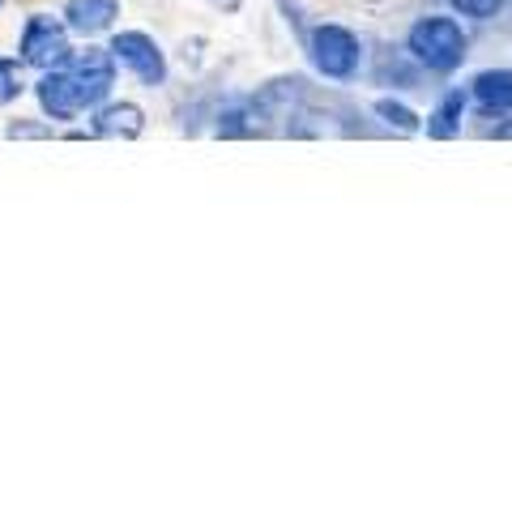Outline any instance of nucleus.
<instances>
[{
    "mask_svg": "<svg viewBox=\"0 0 512 512\" xmlns=\"http://www.w3.org/2000/svg\"><path fill=\"white\" fill-rule=\"evenodd\" d=\"M303 56H308L320 82L350 86V82H359V73L367 64V47L355 30L342 22H316V26H308V35H303Z\"/></svg>",
    "mask_w": 512,
    "mask_h": 512,
    "instance_id": "obj_2",
    "label": "nucleus"
},
{
    "mask_svg": "<svg viewBox=\"0 0 512 512\" xmlns=\"http://www.w3.org/2000/svg\"><path fill=\"white\" fill-rule=\"evenodd\" d=\"M77 52V39L73 30L64 26V18L56 13H30L22 22V35H18V60L22 69L30 73H47V69H64L69 56Z\"/></svg>",
    "mask_w": 512,
    "mask_h": 512,
    "instance_id": "obj_4",
    "label": "nucleus"
},
{
    "mask_svg": "<svg viewBox=\"0 0 512 512\" xmlns=\"http://www.w3.org/2000/svg\"><path fill=\"white\" fill-rule=\"evenodd\" d=\"M35 103L43 111V120H52L56 128L64 124H77L82 116H90L86 103H82V94H77V82L69 77V69H47V73H35Z\"/></svg>",
    "mask_w": 512,
    "mask_h": 512,
    "instance_id": "obj_6",
    "label": "nucleus"
},
{
    "mask_svg": "<svg viewBox=\"0 0 512 512\" xmlns=\"http://www.w3.org/2000/svg\"><path fill=\"white\" fill-rule=\"evenodd\" d=\"M256 120H265L261 107H256V99H231V103H222L214 111V133L227 137V141L252 137L256 133Z\"/></svg>",
    "mask_w": 512,
    "mask_h": 512,
    "instance_id": "obj_11",
    "label": "nucleus"
},
{
    "mask_svg": "<svg viewBox=\"0 0 512 512\" xmlns=\"http://www.w3.org/2000/svg\"><path fill=\"white\" fill-rule=\"evenodd\" d=\"M120 13H124L120 0H64L60 5V18L73 30L77 43L107 39L111 30L120 26Z\"/></svg>",
    "mask_w": 512,
    "mask_h": 512,
    "instance_id": "obj_7",
    "label": "nucleus"
},
{
    "mask_svg": "<svg viewBox=\"0 0 512 512\" xmlns=\"http://www.w3.org/2000/svg\"><path fill=\"white\" fill-rule=\"evenodd\" d=\"M210 9H218V13H239L244 9V0H205Z\"/></svg>",
    "mask_w": 512,
    "mask_h": 512,
    "instance_id": "obj_16",
    "label": "nucleus"
},
{
    "mask_svg": "<svg viewBox=\"0 0 512 512\" xmlns=\"http://www.w3.org/2000/svg\"><path fill=\"white\" fill-rule=\"evenodd\" d=\"M372 116L389 128V133H397V137H419L423 133V116L410 103L393 99V94H380V99L372 103Z\"/></svg>",
    "mask_w": 512,
    "mask_h": 512,
    "instance_id": "obj_12",
    "label": "nucleus"
},
{
    "mask_svg": "<svg viewBox=\"0 0 512 512\" xmlns=\"http://www.w3.org/2000/svg\"><path fill=\"white\" fill-rule=\"evenodd\" d=\"M470 107H478L483 120L512 116V69H483L470 77Z\"/></svg>",
    "mask_w": 512,
    "mask_h": 512,
    "instance_id": "obj_9",
    "label": "nucleus"
},
{
    "mask_svg": "<svg viewBox=\"0 0 512 512\" xmlns=\"http://www.w3.org/2000/svg\"><path fill=\"white\" fill-rule=\"evenodd\" d=\"M146 120H150L146 107L133 99H116V94L90 111V128L99 141H137L146 133Z\"/></svg>",
    "mask_w": 512,
    "mask_h": 512,
    "instance_id": "obj_8",
    "label": "nucleus"
},
{
    "mask_svg": "<svg viewBox=\"0 0 512 512\" xmlns=\"http://www.w3.org/2000/svg\"><path fill=\"white\" fill-rule=\"evenodd\" d=\"M0 9H5V0H0Z\"/></svg>",
    "mask_w": 512,
    "mask_h": 512,
    "instance_id": "obj_17",
    "label": "nucleus"
},
{
    "mask_svg": "<svg viewBox=\"0 0 512 512\" xmlns=\"http://www.w3.org/2000/svg\"><path fill=\"white\" fill-rule=\"evenodd\" d=\"M466 116H470V90L448 86L440 99H436V107L427 111L423 133H427L431 141H457L461 128H466Z\"/></svg>",
    "mask_w": 512,
    "mask_h": 512,
    "instance_id": "obj_10",
    "label": "nucleus"
},
{
    "mask_svg": "<svg viewBox=\"0 0 512 512\" xmlns=\"http://www.w3.org/2000/svg\"><path fill=\"white\" fill-rule=\"evenodd\" d=\"M69 77L77 82V94H82V103H86V111H94L99 103H107L111 94H116V86H120V69H116V60H111V52L107 47H99V43H82L77 52L69 56Z\"/></svg>",
    "mask_w": 512,
    "mask_h": 512,
    "instance_id": "obj_5",
    "label": "nucleus"
},
{
    "mask_svg": "<svg viewBox=\"0 0 512 512\" xmlns=\"http://www.w3.org/2000/svg\"><path fill=\"white\" fill-rule=\"evenodd\" d=\"M5 137L9 141H52L56 124L52 120H13V124H5Z\"/></svg>",
    "mask_w": 512,
    "mask_h": 512,
    "instance_id": "obj_15",
    "label": "nucleus"
},
{
    "mask_svg": "<svg viewBox=\"0 0 512 512\" xmlns=\"http://www.w3.org/2000/svg\"><path fill=\"white\" fill-rule=\"evenodd\" d=\"M107 52L116 60V69L128 73L137 86L146 90H163L167 77H171V60L163 52V43H158L150 30H137V26H116L107 35Z\"/></svg>",
    "mask_w": 512,
    "mask_h": 512,
    "instance_id": "obj_3",
    "label": "nucleus"
},
{
    "mask_svg": "<svg viewBox=\"0 0 512 512\" xmlns=\"http://www.w3.org/2000/svg\"><path fill=\"white\" fill-rule=\"evenodd\" d=\"M406 56L431 77H453L470 60V30L457 13H419L406 30Z\"/></svg>",
    "mask_w": 512,
    "mask_h": 512,
    "instance_id": "obj_1",
    "label": "nucleus"
},
{
    "mask_svg": "<svg viewBox=\"0 0 512 512\" xmlns=\"http://www.w3.org/2000/svg\"><path fill=\"white\" fill-rule=\"evenodd\" d=\"M444 5L448 13H457L466 22H495L508 9V0H444Z\"/></svg>",
    "mask_w": 512,
    "mask_h": 512,
    "instance_id": "obj_13",
    "label": "nucleus"
},
{
    "mask_svg": "<svg viewBox=\"0 0 512 512\" xmlns=\"http://www.w3.org/2000/svg\"><path fill=\"white\" fill-rule=\"evenodd\" d=\"M22 90H26V82H22V60L18 56H0V107L18 103Z\"/></svg>",
    "mask_w": 512,
    "mask_h": 512,
    "instance_id": "obj_14",
    "label": "nucleus"
}]
</instances>
